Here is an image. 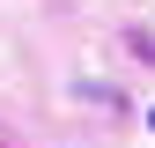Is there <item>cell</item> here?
<instances>
[{
	"instance_id": "cell-1",
	"label": "cell",
	"mask_w": 155,
	"mask_h": 148,
	"mask_svg": "<svg viewBox=\"0 0 155 148\" xmlns=\"http://www.w3.org/2000/svg\"><path fill=\"white\" fill-rule=\"evenodd\" d=\"M148 126H155V111H148Z\"/></svg>"
}]
</instances>
